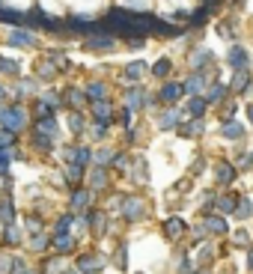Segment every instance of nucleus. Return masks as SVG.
<instances>
[{
    "mask_svg": "<svg viewBox=\"0 0 253 274\" xmlns=\"http://www.w3.org/2000/svg\"><path fill=\"white\" fill-rule=\"evenodd\" d=\"M236 86L241 89V86H247V72H238V78H236Z\"/></svg>",
    "mask_w": 253,
    "mask_h": 274,
    "instance_id": "7ed1b4c3",
    "label": "nucleus"
},
{
    "mask_svg": "<svg viewBox=\"0 0 253 274\" xmlns=\"http://www.w3.org/2000/svg\"><path fill=\"white\" fill-rule=\"evenodd\" d=\"M247 113H250V120H253V107H250V110H247Z\"/></svg>",
    "mask_w": 253,
    "mask_h": 274,
    "instance_id": "423d86ee",
    "label": "nucleus"
},
{
    "mask_svg": "<svg viewBox=\"0 0 253 274\" xmlns=\"http://www.w3.org/2000/svg\"><path fill=\"white\" fill-rule=\"evenodd\" d=\"M244 60H247V54L241 51V48H236V51L229 54V63H233V66H244Z\"/></svg>",
    "mask_w": 253,
    "mask_h": 274,
    "instance_id": "f257e3e1",
    "label": "nucleus"
},
{
    "mask_svg": "<svg viewBox=\"0 0 253 274\" xmlns=\"http://www.w3.org/2000/svg\"><path fill=\"white\" fill-rule=\"evenodd\" d=\"M247 262H250V268H253V250H250V257H247Z\"/></svg>",
    "mask_w": 253,
    "mask_h": 274,
    "instance_id": "39448f33",
    "label": "nucleus"
},
{
    "mask_svg": "<svg viewBox=\"0 0 253 274\" xmlns=\"http://www.w3.org/2000/svg\"><path fill=\"white\" fill-rule=\"evenodd\" d=\"M223 131H226L229 137H241V125H226Z\"/></svg>",
    "mask_w": 253,
    "mask_h": 274,
    "instance_id": "f03ea898",
    "label": "nucleus"
},
{
    "mask_svg": "<svg viewBox=\"0 0 253 274\" xmlns=\"http://www.w3.org/2000/svg\"><path fill=\"white\" fill-rule=\"evenodd\" d=\"M155 72H158V75H164V72H170V63H167V60H161V63L155 66Z\"/></svg>",
    "mask_w": 253,
    "mask_h": 274,
    "instance_id": "20e7f679",
    "label": "nucleus"
}]
</instances>
